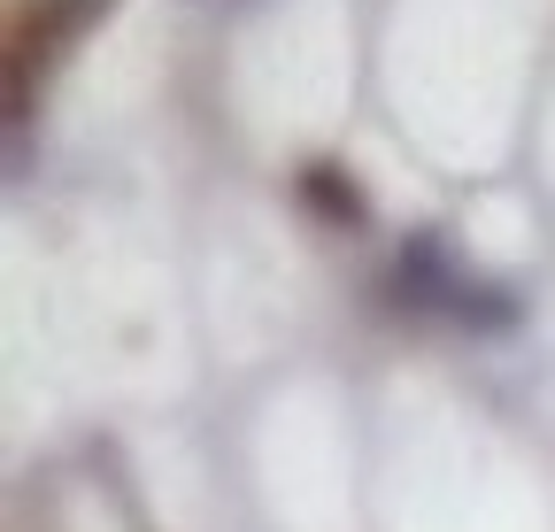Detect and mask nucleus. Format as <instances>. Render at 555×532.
<instances>
[]
</instances>
